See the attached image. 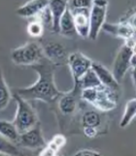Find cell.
Returning a JSON list of instances; mask_svg holds the SVG:
<instances>
[{
	"mask_svg": "<svg viewBox=\"0 0 136 156\" xmlns=\"http://www.w3.org/2000/svg\"><path fill=\"white\" fill-rule=\"evenodd\" d=\"M55 65L44 58L31 67L38 74L37 81L26 88L15 89L14 93L25 101H42L53 102L59 100L64 93L57 89L55 83Z\"/></svg>",
	"mask_w": 136,
	"mask_h": 156,
	"instance_id": "6da1fadb",
	"label": "cell"
},
{
	"mask_svg": "<svg viewBox=\"0 0 136 156\" xmlns=\"http://www.w3.org/2000/svg\"><path fill=\"white\" fill-rule=\"evenodd\" d=\"M120 92L109 87L100 85L98 87L86 89L81 92V99L94 106L100 111H110L116 108Z\"/></svg>",
	"mask_w": 136,
	"mask_h": 156,
	"instance_id": "7a4b0ae2",
	"label": "cell"
},
{
	"mask_svg": "<svg viewBox=\"0 0 136 156\" xmlns=\"http://www.w3.org/2000/svg\"><path fill=\"white\" fill-rule=\"evenodd\" d=\"M13 98L17 102L16 116H15L13 123L21 135L32 129L33 127L37 125V123H39L38 116L36 111L29 105L27 101L23 100L22 98L15 94V93H13Z\"/></svg>",
	"mask_w": 136,
	"mask_h": 156,
	"instance_id": "3957f363",
	"label": "cell"
},
{
	"mask_svg": "<svg viewBox=\"0 0 136 156\" xmlns=\"http://www.w3.org/2000/svg\"><path fill=\"white\" fill-rule=\"evenodd\" d=\"M44 57L42 46L35 41H30L24 45L14 49L11 60L18 66H34L42 61Z\"/></svg>",
	"mask_w": 136,
	"mask_h": 156,
	"instance_id": "277c9868",
	"label": "cell"
},
{
	"mask_svg": "<svg viewBox=\"0 0 136 156\" xmlns=\"http://www.w3.org/2000/svg\"><path fill=\"white\" fill-rule=\"evenodd\" d=\"M108 1H92L90 14V35L91 40H96L100 29L106 23V15L108 9Z\"/></svg>",
	"mask_w": 136,
	"mask_h": 156,
	"instance_id": "5b68a950",
	"label": "cell"
},
{
	"mask_svg": "<svg viewBox=\"0 0 136 156\" xmlns=\"http://www.w3.org/2000/svg\"><path fill=\"white\" fill-rule=\"evenodd\" d=\"M132 57L133 53L126 44H124L121 47L119 52L117 53V56L113 62L112 73H113L115 79L119 83L123 80V78L131 68V58H132Z\"/></svg>",
	"mask_w": 136,
	"mask_h": 156,
	"instance_id": "8992f818",
	"label": "cell"
},
{
	"mask_svg": "<svg viewBox=\"0 0 136 156\" xmlns=\"http://www.w3.org/2000/svg\"><path fill=\"white\" fill-rule=\"evenodd\" d=\"M67 63L69 66L74 84H76L91 68L92 61L83 53L75 52L68 56Z\"/></svg>",
	"mask_w": 136,
	"mask_h": 156,
	"instance_id": "52a82bcc",
	"label": "cell"
},
{
	"mask_svg": "<svg viewBox=\"0 0 136 156\" xmlns=\"http://www.w3.org/2000/svg\"><path fill=\"white\" fill-rule=\"evenodd\" d=\"M46 145L47 143L43 136L40 123H37V125L35 127H33L32 129L19 135L18 146L29 148V149H36V148H43Z\"/></svg>",
	"mask_w": 136,
	"mask_h": 156,
	"instance_id": "ba28073f",
	"label": "cell"
},
{
	"mask_svg": "<svg viewBox=\"0 0 136 156\" xmlns=\"http://www.w3.org/2000/svg\"><path fill=\"white\" fill-rule=\"evenodd\" d=\"M42 49L44 57L52 62L55 66L61 65V63L67 62L69 55H67L66 49L61 43L56 41H48L44 43Z\"/></svg>",
	"mask_w": 136,
	"mask_h": 156,
	"instance_id": "9c48e42d",
	"label": "cell"
},
{
	"mask_svg": "<svg viewBox=\"0 0 136 156\" xmlns=\"http://www.w3.org/2000/svg\"><path fill=\"white\" fill-rule=\"evenodd\" d=\"M77 34L83 38H89L90 35V9H70Z\"/></svg>",
	"mask_w": 136,
	"mask_h": 156,
	"instance_id": "30bf717a",
	"label": "cell"
},
{
	"mask_svg": "<svg viewBox=\"0 0 136 156\" xmlns=\"http://www.w3.org/2000/svg\"><path fill=\"white\" fill-rule=\"evenodd\" d=\"M81 90L74 86L73 90L64 93L59 100H58V108L64 115H69L74 113L77 109L78 100L81 99Z\"/></svg>",
	"mask_w": 136,
	"mask_h": 156,
	"instance_id": "8fae6325",
	"label": "cell"
},
{
	"mask_svg": "<svg viewBox=\"0 0 136 156\" xmlns=\"http://www.w3.org/2000/svg\"><path fill=\"white\" fill-rule=\"evenodd\" d=\"M91 69L95 72L102 85L120 92V83L115 79L112 71H110L106 66H104L100 62H92Z\"/></svg>",
	"mask_w": 136,
	"mask_h": 156,
	"instance_id": "7c38bea8",
	"label": "cell"
},
{
	"mask_svg": "<svg viewBox=\"0 0 136 156\" xmlns=\"http://www.w3.org/2000/svg\"><path fill=\"white\" fill-rule=\"evenodd\" d=\"M102 29L111 35L124 39L125 41L135 37V30L126 22L117 23H105L102 27Z\"/></svg>",
	"mask_w": 136,
	"mask_h": 156,
	"instance_id": "4fadbf2b",
	"label": "cell"
},
{
	"mask_svg": "<svg viewBox=\"0 0 136 156\" xmlns=\"http://www.w3.org/2000/svg\"><path fill=\"white\" fill-rule=\"evenodd\" d=\"M49 5V1L45 0H35L26 2L22 6L17 9V15L25 19H36L44 9Z\"/></svg>",
	"mask_w": 136,
	"mask_h": 156,
	"instance_id": "5bb4252c",
	"label": "cell"
},
{
	"mask_svg": "<svg viewBox=\"0 0 136 156\" xmlns=\"http://www.w3.org/2000/svg\"><path fill=\"white\" fill-rule=\"evenodd\" d=\"M68 7V2L61 1V0H53L49 1V8L52 14L53 19V27L52 30L53 33H59V23L63 14Z\"/></svg>",
	"mask_w": 136,
	"mask_h": 156,
	"instance_id": "9a60e30c",
	"label": "cell"
},
{
	"mask_svg": "<svg viewBox=\"0 0 136 156\" xmlns=\"http://www.w3.org/2000/svg\"><path fill=\"white\" fill-rule=\"evenodd\" d=\"M59 33L67 37L74 36L75 34H77L75 24H74V18H73L72 12L69 7H67L66 11L64 12L60 20Z\"/></svg>",
	"mask_w": 136,
	"mask_h": 156,
	"instance_id": "2e32d148",
	"label": "cell"
},
{
	"mask_svg": "<svg viewBox=\"0 0 136 156\" xmlns=\"http://www.w3.org/2000/svg\"><path fill=\"white\" fill-rule=\"evenodd\" d=\"M0 135L16 144L19 143V133L13 122L0 120Z\"/></svg>",
	"mask_w": 136,
	"mask_h": 156,
	"instance_id": "e0dca14e",
	"label": "cell"
},
{
	"mask_svg": "<svg viewBox=\"0 0 136 156\" xmlns=\"http://www.w3.org/2000/svg\"><path fill=\"white\" fill-rule=\"evenodd\" d=\"M100 85H102V84L100 83L98 77H97L95 72L92 70L91 68L81 78L79 82L74 84V86L79 88L81 91L86 90V89H91V88L98 87Z\"/></svg>",
	"mask_w": 136,
	"mask_h": 156,
	"instance_id": "ac0fdd59",
	"label": "cell"
},
{
	"mask_svg": "<svg viewBox=\"0 0 136 156\" xmlns=\"http://www.w3.org/2000/svg\"><path fill=\"white\" fill-rule=\"evenodd\" d=\"M135 117H136V98L126 102L123 117H121V119L120 121V127L121 128L127 127Z\"/></svg>",
	"mask_w": 136,
	"mask_h": 156,
	"instance_id": "d6986e66",
	"label": "cell"
},
{
	"mask_svg": "<svg viewBox=\"0 0 136 156\" xmlns=\"http://www.w3.org/2000/svg\"><path fill=\"white\" fill-rule=\"evenodd\" d=\"M13 95L10 92L8 85L3 75L1 67H0V111L4 110L8 106Z\"/></svg>",
	"mask_w": 136,
	"mask_h": 156,
	"instance_id": "ffe728a7",
	"label": "cell"
},
{
	"mask_svg": "<svg viewBox=\"0 0 136 156\" xmlns=\"http://www.w3.org/2000/svg\"><path fill=\"white\" fill-rule=\"evenodd\" d=\"M101 124V115L98 111L87 110L82 116V126L84 127H92L96 128Z\"/></svg>",
	"mask_w": 136,
	"mask_h": 156,
	"instance_id": "44dd1931",
	"label": "cell"
},
{
	"mask_svg": "<svg viewBox=\"0 0 136 156\" xmlns=\"http://www.w3.org/2000/svg\"><path fill=\"white\" fill-rule=\"evenodd\" d=\"M0 152L10 156H23L19 146L0 135Z\"/></svg>",
	"mask_w": 136,
	"mask_h": 156,
	"instance_id": "7402d4cb",
	"label": "cell"
},
{
	"mask_svg": "<svg viewBox=\"0 0 136 156\" xmlns=\"http://www.w3.org/2000/svg\"><path fill=\"white\" fill-rule=\"evenodd\" d=\"M44 29H45V27H44V24L39 21L38 19H33L32 21L27 24V27H26L27 33L33 38L41 37L44 33Z\"/></svg>",
	"mask_w": 136,
	"mask_h": 156,
	"instance_id": "603a6c76",
	"label": "cell"
},
{
	"mask_svg": "<svg viewBox=\"0 0 136 156\" xmlns=\"http://www.w3.org/2000/svg\"><path fill=\"white\" fill-rule=\"evenodd\" d=\"M48 144L50 145L51 147H53V149L58 151L61 147H63V146L66 144V138L61 134L56 135Z\"/></svg>",
	"mask_w": 136,
	"mask_h": 156,
	"instance_id": "cb8c5ba5",
	"label": "cell"
},
{
	"mask_svg": "<svg viewBox=\"0 0 136 156\" xmlns=\"http://www.w3.org/2000/svg\"><path fill=\"white\" fill-rule=\"evenodd\" d=\"M68 7L70 9H91L92 1H89V0L70 1V2H68Z\"/></svg>",
	"mask_w": 136,
	"mask_h": 156,
	"instance_id": "d4e9b609",
	"label": "cell"
},
{
	"mask_svg": "<svg viewBox=\"0 0 136 156\" xmlns=\"http://www.w3.org/2000/svg\"><path fill=\"white\" fill-rule=\"evenodd\" d=\"M74 156H102V154L92 149H81L77 151Z\"/></svg>",
	"mask_w": 136,
	"mask_h": 156,
	"instance_id": "484cf974",
	"label": "cell"
},
{
	"mask_svg": "<svg viewBox=\"0 0 136 156\" xmlns=\"http://www.w3.org/2000/svg\"><path fill=\"white\" fill-rule=\"evenodd\" d=\"M57 154V151L51 147L50 145L47 144L45 147H43L42 150L39 153V156H56Z\"/></svg>",
	"mask_w": 136,
	"mask_h": 156,
	"instance_id": "4316f807",
	"label": "cell"
},
{
	"mask_svg": "<svg viewBox=\"0 0 136 156\" xmlns=\"http://www.w3.org/2000/svg\"><path fill=\"white\" fill-rule=\"evenodd\" d=\"M84 131V135L87 138H94L97 135V129L96 128H92V127H84L83 128Z\"/></svg>",
	"mask_w": 136,
	"mask_h": 156,
	"instance_id": "83f0119b",
	"label": "cell"
},
{
	"mask_svg": "<svg viewBox=\"0 0 136 156\" xmlns=\"http://www.w3.org/2000/svg\"><path fill=\"white\" fill-rule=\"evenodd\" d=\"M125 44L131 49V51H132L133 55H136V39L134 37L130 38V39H128V40L125 41Z\"/></svg>",
	"mask_w": 136,
	"mask_h": 156,
	"instance_id": "f1b7e54d",
	"label": "cell"
},
{
	"mask_svg": "<svg viewBox=\"0 0 136 156\" xmlns=\"http://www.w3.org/2000/svg\"><path fill=\"white\" fill-rule=\"evenodd\" d=\"M126 23H127L129 24V26L136 31V12H135L134 14L131 15V16L129 17V19L127 20V22H126Z\"/></svg>",
	"mask_w": 136,
	"mask_h": 156,
	"instance_id": "f546056e",
	"label": "cell"
},
{
	"mask_svg": "<svg viewBox=\"0 0 136 156\" xmlns=\"http://www.w3.org/2000/svg\"><path fill=\"white\" fill-rule=\"evenodd\" d=\"M131 77H132L135 92H136V69H133V68H132V70H131Z\"/></svg>",
	"mask_w": 136,
	"mask_h": 156,
	"instance_id": "4dcf8cb0",
	"label": "cell"
},
{
	"mask_svg": "<svg viewBox=\"0 0 136 156\" xmlns=\"http://www.w3.org/2000/svg\"><path fill=\"white\" fill-rule=\"evenodd\" d=\"M131 67L133 69H136V55H133L132 58H131Z\"/></svg>",
	"mask_w": 136,
	"mask_h": 156,
	"instance_id": "1f68e13d",
	"label": "cell"
},
{
	"mask_svg": "<svg viewBox=\"0 0 136 156\" xmlns=\"http://www.w3.org/2000/svg\"><path fill=\"white\" fill-rule=\"evenodd\" d=\"M0 156H10V155H7V154H4V153L0 152Z\"/></svg>",
	"mask_w": 136,
	"mask_h": 156,
	"instance_id": "d6a6232c",
	"label": "cell"
},
{
	"mask_svg": "<svg viewBox=\"0 0 136 156\" xmlns=\"http://www.w3.org/2000/svg\"><path fill=\"white\" fill-rule=\"evenodd\" d=\"M56 156H60V155H58V154H56Z\"/></svg>",
	"mask_w": 136,
	"mask_h": 156,
	"instance_id": "836d02e7",
	"label": "cell"
}]
</instances>
